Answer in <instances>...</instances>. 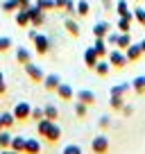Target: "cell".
Masks as SVG:
<instances>
[{
    "mask_svg": "<svg viewBox=\"0 0 145 154\" xmlns=\"http://www.w3.org/2000/svg\"><path fill=\"white\" fill-rule=\"evenodd\" d=\"M0 82H5V75H2V70H0Z\"/></svg>",
    "mask_w": 145,
    "mask_h": 154,
    "instance_id": "cell-48",
    "label": "cell"
},
{
    "mask_svg": "<svg viewBox=\"0 0 145 154\" xmlns=\"http://www.w3.org/2000/svg\"><path fill=\"white\" fill-rule=\"evenodd\" d=\"M93 72H95L97 77H106L109 72H111V63H109V59H100V61L95 63V68H93Z\"/></svg>",
    "mask_w": 145,
    "mask_h": 154,
    "instance_id": "cell-16",
    "label": "cell"
},
{
    "mask_svg": "<svg viewBox=\"0 0 145 154\" xmlns=\"http://www.w3.org/2000/svg\"><path fill=\"white\" fill-rule=\"evenodd\" d=\"M61 154H82V147H79L77 143H68L66 147H63Z\"/></svg>",
    "mask_w": 145,
    "mask_h": 154,
    "instance_id": "cell-37",
    "label": "cell"
},
{
    "mask_svg": "<svg viewBox=\"0 0 145 154\" xmlns=\"http://www.w3.org/2000/svg\"><path fill=\"white\" fill-rule=\"evenodd\" d=\"M32 118H34V120L45 118V116H43V106H32Z\"/></svg>",
    "mask_w": 145,
    "mask_h": 154,
    "instance_id": "cell-41",
    "label": "cell"
},
{
    "mask_svg": "<svg viewBox=\"0 0 145 154\" xmlns=\"http://www.w3.org/2000/svg\"><path fill=\"white\" fill-rule=\"evenodd\" d=\"M131 43V34L129 32H120V36H118V45L116 48H120V50H127V45Z\"/></svg>",
    "mask_w": 145,
    "mask_h": 154,
    "instance_id": "cell-31",
    "label": "cell"
},
{
    "mask_svg": "<svg viewBox=\"0 0 145 154\" xmlns=\"http://www.w3.org/2000/svg\"><path fill=\"white\" fill-rule=\"evenodd\" d=\"M14 57H16V63H20V66H25V63L32 61V52H29L27 48H16Z\"/></svg>",
    "mask_w": 145,
    "mask_h": 154,
    "instance_id": "cell-17",
    "label": "cell"
},
{
    "mask_svg": "<svg viewBox=\"0 0 145 154\" xmlns=\"http://www.w3.org/2000/svg\"><path fill=\"white\" fill-rule=\"evenodd\" d=\"M120 111H122V113H125V116H131V113H134V106H131V104H127V102H125Z\"/></svg>",
    "mask_w": 145,
    "mask_h": 154,
    "instance_id": "cell-42",
    "label": "cell"
},
{
    "mask_svg": "<svg viewBox=\"0 0 145 154\" xmlns=\"http://www.w3.org/2000/svg\"><path fill=\"white\" fill-rule=\"evenodd\" d=\"M131 14H134V20L138 25H145V7H134Z\"/></svg>",
    "mask_w": 145,
    "mask_h": 154,
    "instance_id": "cell-35",
    "label": "cell"
},
{
    "mask_svg": "<svg viewBox=\"0 0 145 154\" xmlns=\"http://www.w3.org/2000/svg\"><path fill=\"white\" fill-rule=\"evenodd\" d=\"M52 122H54V120H48V118H41V120H36V134H39V136H45Z\"/></svg>",
    "mask_w": 145,
    "mask_h": 154,
    "instance_id": "cell-24",
    "label": "cell"
},
{
    "mask_svg": "<svg viewBox=\"0 0 145 154\" xmlns=\"http://www.w3.org/2000/svg\"><path fill=\"white\" fill-rule=\"evenodd\" d=\"M29 41L34 43V50H36L39 57H45V54L50 52V48H52V41H50L45 34L36 32V29H29Z\"/></svg>",
    "mask_w": 145,
    "mask_h": 154,
    "instance_id": "cell-1",
    "label": "cell"
},
{
    "mask_svg": "<svg viewBox=\"0 0 145 154\" xmlns=\"http://www.w3.org/2000/svg\"><path fill=\"white\" fill-rule=\"evenodd\" d=\"M72 111H75L77 118H86L88 116V106L84 104V102H77V100H75V104H72Z\"/></svg>",
    "mask_w": 145,
    "mask_h": 154,
    "instance_id": "cell-27",
    "label": "cell"
},
{
    "mask_svg": "<svg viewBox=\"0 0 145 154\" xmlns=\"http://www.w3.org/2000/svg\"><path fill=\"white\" fill-rule=\"evenodd\" d=\"M63 27H66V32L70 34L72 38H77L79 34H82V29H79V23H77L75 18H72V16H68V18L63 20Z\"/></svg>",
    "mask_w": 145,
    "mask_h": 154,
    "instance_id": "cell-13",
    "label": "cell"
},
{
    "mask_svg": "<svg viewBox=\"0 0 145 154\" xmlns=\"http://www.w3.org/2000/svg\"><path fill=\"white\" fill-rule=\"evenodd\" d=\"M0 97H2V95H0Z\"/></svg>",
    "mask_w": 145,
    "mask_h": 154,
    "instance_id": "cell-53",
    "label": "cell"
},
{
    "mask_svg": "<svg viewBox=\"0 0 145 154\" xmlns=\"http://www.w3.org/2000/svg\"><path fill=\"white\" fill-rule=\"evenodd\" d=\"M11 154H23V152H14V149H11Z\"/></svg>",
    "mask_w": 145,
    "mask_h": 154,
    "instance_id": "cell-49",
    "label": "cell"
},
{
    "mask_svg": "<svg viewBox=\"0 0 145 154\" xmlns=\"http://www.w3.org/2000/svg\"><path fill=\"white\" fill-rule=\"evenodd\" d=\"M118 36H120V32H109V34H106V43H109V45H113V48H116V45H118Z\"/></svg>",
    "mask_w": 145,
    "mask_h": 154,
    "instance_id": "cell-39",
    "label": "cell"
},
{
    "mask_svg": "<svg viewBox=\"0 0 145 154\" xmlns=\"http://www.w3.org/2000/svg\"><path fill=\"white\" fill-rule=\"evenodd\" d=\"M25 72H27V77H29V79H32V82L34 84H43V70H41V68L39 66H36V63H32V61H29V63H25Z\"/></svg>",
    "mask_w": 145,
    "mask_h": 154,
    "instance_id": "cell-6",
    "label": "cell"
},
{
    "mask_svg": "<svg viewBox=\"0 0 145 154\" xmlns=\"http://www.w3.org/2000/svg\"><path fill=\"white\" fill-rule=\"evenodd\" d=\"M63 11H66L68 16H72V18H75V16H77V2H75V0H66Z\"/></svg>",
    "mask_w": 145,
    "mask_h": 154,
    "instance_id": "cell-36",
    "label": "cell"
},
{
    "mask_svg": "<svg viewBox=\"0 0 145 154\" xmlns=\"http://www.w3.org/2000/svg\"><path fill=\"white\" fill-rule=\"evenodd\" d=\"M43 116L48 118V120H57V118H59V109L54 104H45L43 106Z\"/></svg>",
    "mask_w": 145,
    "mask_h": 154,
    "instance_id": "cell-29",
    "label": "cell"
},
{
    "mask_svg": "<svg viewBox=\"0 0 145 154\" xmlns=\"http://www.w3.org/2000/svg\"><path fill=\"white\" fill-rule=\"evenodd\" d=\"M23 154H41V143L39 138H25V149Z\"/></svg>",
    "mask_w": 145,
    "mask_h": 154,
    "instance_id": "cell-18",
    "label": "cell"
},
{
    "mask_svg": "<svg viewBox=\"0 0 145 154\" xmlns=\"http://www.w3.org/2000/svg\"><path fill=\"white\" fill-rule=\"evenodd\" d=\"M93 50L97 52L100 59H106V54H109V43H106V38L95 36V41H93Z\"/></svg>",
    "mask_w": 145,
    "mask_h": 154,
    "instance_id": "cell-11",
    "label": "cell"
},
{
    "mask_svg": "<svg viewBox=\"0 0 145 154\" xmlns=\"http://www.w3.org/2000/svg\"><path fill=\"white\" fill-rule=\"evenodd\" d=\"M97 61H100V57H97V52L93 50V45L84 50V63H86V68H88V70H93Z\"/></svg>",
    "mask_w": 145,
    "mask_h": 154,
    "instance_id": "cell-14",
    "label": "cell"
},
{
    "mask_svg": "<svg viewBox=\"0 0 145 154\" xmlns=\"http://www.w3.org/2000/svg\"><path fill=\"white\" fill-rule=\"evenodd\" d=\"M111 149V143H109V136L106 134H100L91 140V152L93 154H109Z\"/></svg>",
    "mask_w": 145,
    "mask_h": 154,
    "instance_id": "cell-3",
    "label": "cell"
},
{
    "mask_svg": "<svg viewBox=\"0 0 145 154\" xmlns=\"http://www.w3.org/2000/svg\"><path fill=\"white\" fill-rule=\"evenodd\" d=\"M27 14H29V23H32V27H41V25L45 23V11L41 9L39 5H29Z\"/></svg>",
    "mask_w": 145,
    "mask_h": 154,
    "instance_id": "cell-5",
    "label": "cell"
},
{
    "mask_svg": "<svg viewBox=\"0 0 145 154\" xmlns=\"http://www.w3.org/2000/svg\"><path fill=\"white\" fill-rule=\"evenodd\" d=\"M122 104H125V95H118V93H111V97H109V106H111L113 111H120Z\"/></svg>",
    "mask_w": 145,
    "mask_h": 154,
    "instance_id": "cell-23",
    "label": "cell"
},
{
    "mask_svg": "<svg viewBox=\"0 0 145 154\" xmlns=\"http://www.w3.org/2000/svg\"><path fill=\"white\" fill-rule=\"evenodd\" d=\"M116 14L118 16H131V9L127 7V0H118L116 2Z\"/></svg>",
    "mask_w": 145,
    "mask_h": 154,
    "instance_id": "cell-32",
    "label": "cell"
},
{
    "mask_svg": "<svg viewBox=\"0 0 145 154\" xmlns=\"http://www.w3.org/2000/svg\"><path fill=\"white\" fill-rule=\"evenodd\" d=\"M43 138H45V143H50V145H54V143H59V140H61V127L57 125V120L50 125L48 134H45Z\"/></svg>",
    "mask_w": 145,
    "mask_h": 154,
    "instance_id": "cell-10",
    "label": "cell"
},
{
    "mask_svg": "<svg viewBox=\"0 0 145 154\" xmlns=\"http://www.w3.org/2000/svg\"><path fill=\"white\" fill-rule=\"evenodd\" d=\"M91 14V2L88 0H77V16H88Z\"/></svg>",
    "mask_w": 145,
    "mask_h": 154,
    "instance_id": "cell-28",
    "label": "cell"
},
{
    "mask_svg": "<svg viewBox=\"0 0 145 154\" xmlns=\"http://www.w3.org/2000/svg\"><path fill=\"white\" fill-rule=\"evenodd\" d=\"M129 91H131V82H125V84H120V86H111V88H109V95H111V93H118V95H127Z\"/></svg>",
    "mask_w": 145,
    "mask_h": 154,
    "instance_id": "cell-30",
    "label": "cell"
},
{
    "mask_svg": "<svg viewBox=\"0 0 145 154\" xmlns=\"http://www.w3.org/2000/svg\"><path fill=\"white\" fill-rule=\"evenodd\" d=\"M0 131H2V122H0Z\"/></svg>",
    "mask_w": 145,
    "mask_h": 154,
    "instance_id": "cell-52",
    "label": "cell"
},
{
    "mask_svg": "<svg viewBox=\"0 0 145 154\" xmlns=\"http://www.w3.org/2000/svg\"><path fill=\"white\" fill-rule=\"evenodd\" d=\"M11 145V134H9V129H2L0 131V149H7Z\"/></svg>",
    "mask_w": 145,
    "mask_h": 154,
    "instance_id": "cell-33",
    "label": "cell"
},
{
    "mask_svg": "<svg viewBox=\"0 0 145 154\" xmlns=\"http://www.w3.org/2000/svg\"><path fill=\"white\" fill-rule=\"evenodd\" d=\"M104 2H111V0H102V5H104Z\"/></svg>",
    "mask_w": 145,
    "mask_h": 154,
    "instance_id": "cell-50",
    "label": "cell"
},
{
    "mask_svg": "<svg viewBox=\"0 0 145 154\" xmlns=\"http://www.w3.org/2000/svg\"><path fill=\"white\" fill-rule=\"evenodd\" d=\"M109 32H111V25L106 23V20H97V23L93 25V36H100V38H104Z\"/></svg>",
    "mask_w": 145,
    "mask_h": 154,
    "instance_id": "cell-15",
    "label": "cell"
},
{
    "mask_svg": "<svg viewBox=\"0 0 145 154\" xmlns=\"http://www.w3.org/2000/svg\"><path fill=\"white\" fill-rule=\"evenodd\" d=\"M32 5V0H18V9H27Z\"/></svg>",
    "mask_w": 145,
    "mask_h": 154,
    "instance_id": "cell-44",
    "label": "cell"
},
{
    "mask_svg": "<svg viewBox=\"0 0 145 154\" xmlns=\"http://www.w3.org/2000/svg\"><path fill=\"white\" fill-rule=\"evenodd\" d=\"M0 9L5 11V14H14V11H18V0H5V2H0Z\"/></svg>",
    "mask_w": 145,
    "mask_h": 154,
    "instance_id": "cell-25",
    "label": "cell"
},
{
    "mask_svg": "<svg viewBox=\"0 0 145 154\" xmlns=\"http://www.w3.org/2000/svg\"><path fill=\"white\" fill-rule=\"evenodd\" d=\"M75 100H77V102H84L86 106H93L97 97H95V93H93L91 88H82V91L75 93Z\"/></svg>",
    "mask_w": 145,
    "mask_h": 154,
    "instance_id": "cell-8",
    "label": "cell"
},
{
    "mask_svg": "<svg viewBox=\"0 0 145 154\" xmlns=\"http://www.w3.org/2000/svg\"><path fill=\"white\" fill-rule=\"evenodd\" d=\"M125 54H127V61H129V63H136V61H140V59H143V50H140V45L134 43V41L127 45Z\"/></svg>",
    "mask_w": 145,
    "mask_h": 154,
    "instance_id": "cell-7",
    "label": "cell"
},
{
    "mask_svg": "<svg viewBox=\"0 0 145 154\" xmlns=\"http://www.w3.org/2000/svg\"><path fill=\"white\" fill-rule=\"evenodd\" d=\"M66 7V0H54V11H63Z\"/></svg>",
    "mask_w": 145,
    "mask_h": 154,
    "instance_id": "cell-43",
    "label": "cell"
},
{
    "mask_svg": "<svg viewBox=\"0 0 145 154\" xmlns=\"http://www.w3.org/2000/svg\"><path fill=\"white\" fill-rule=\"evenodd\" d=\"M34 5H39L43 11H52L54 9V0H36Z\"/></svg>",
    "mask_w": 145,
    "mask_h": 154,
    "instance_id": "cell-38",
    "label": "cell"
},
{
    "mask_svg": "<svg viewBox=\"0 0 145 154\" xmlns=\"http://www.w3.org/2000/svg\"><path fill=\"white\" fill-rule=\"evenodd\" d=\"M138 45H140V50H143V54H145V36H143V38L138 41Z\"/></svg>",
    "mask_w": 145,
    "mask_h": 154,
    "instance_id": "cell-46",
    "label": "cell"
},
{
    "mask_svg": "<svg viewBox=\"0 0 145 154\" xmlns=\"http://www.w3.org/2000/svg\"><path fill=\"white\" fill-rule=\"evenodd\" d=\"M11 45H14V41H11V36H0V54H5L11 50Z\"/></svg>",
    "mask_w": 145,
    "mask_h": 154,
    "instance_id": "cell-34",
    "label": "cell"
},
{
    "mask_svg": "<svg viewBox=\"0 0 145 154\" xmlns=\"http://www.w3.org/2000/svg\"><path fill=\"white\" fill-rule=\"evenodd\" d=\"M54 93H57L59 100H66V102H70V100H72V95H75V93H72V86H70V84H66V82L59 84Z\"/></svg>",
    "mask_w": 145,
    "mask_h": 154,
    "instance_id": "cell-12",
    "label": "cell"
},
{
    "mask_svg": "<svg viewBox=\"0 0 145 154\" xmlns=\"http://www.w3.org/2000/svg\"><path fill=\"white\" fill-rule=\"evenodd\" d=\"M14 118H16V122H27L29 118H32V106L27 104V102H18V104L14 106Z\"/></svg>",
    "mask_w": 145,
    "mask_h": 154,
    "instance_id": "cell-4",
    "label": "cell"
},
{
    "mask_svg": "<svg viewBox=\"0 0 145 154\" xmlns=\"http://www.w3.org/2000/svg\"><path fill=\"white\" fill-rule=\"evenodd\" d=\"M0 154H11V149L7 147V149H0Z\"/></svg>",
    "mask_w": 145,
    "mask_h": 154,
    "instance_id": "cell-47",
    "label": "cell"
},
{
    "mask_svg": "<svg viewBox=\"0 0 145 154\" xmlns=\"http://www.w3.org/2000/svg\"><path fill=\"white\" fill-rule=\"evenodd\" d=\"M143 27H145V25H143Z\"/></svg>",
    "mask_w": 145,
    "mask_h": 154,
    "instance_id": "cell-54",
    "label": "cell"
},
{
    "mask_svg": "<svg viewBox=\"0 0 145 154\" xmlns=\"http://www.w3.org/2000/svg\"><path fill=\"white\" fill-rule=\"evenodd\" d=\"M131 91L136 95H145V75H138L131 79Z\"/></svg>",
    "mask_w": 145,
    "mask_h": 154,
    "instance_id": "cell-20",
    "label": "cell"
},
{
    "mask_svg": "<svg viewBox=\"0 0 145 154\" xmlns=\"http://www.w3.org/2000/svg\"><path fill=\"white\" fill-rule=\"evenodd\" d=\"M134 2H143V0H134Z\"/></svg>",
    "mask_w": 145,
    "mask_h": 154,
    "instance_id": "cell-51",
    "label": "cell"
},
{
    "mask_svg": "<svg viewBox=\"0 0 145 154\" xmlns=\"http://www.w3.org/2000/svg\"><path fill=\"white\" fill-rule=\"evenodd\" d=\"M16 25H18V27H32L27 9H18V11H16Z\"/></svg>",
    "mask_w": 145,
    "mask_h": 154,
    "instance_id": "cell-21",
    "label": "cell"
},
{
    "mask_svg": "<svg viewBox=\"0 0 145 154\" xmlns=\"http://www.w3.org/2000/svg\"><path fill=\"white\" fill-rule=\"evenodd\" d=\"M9 149H14V152H23V149H25V136H11Z\"/></svg>",
    "mask_w": 145,
    "mask_h": 154,
    "instance_id": "cell-26",
    "label": "cell"
},
{
    "mask_svg": "<svg viewBox=\"0 0 145 154\" xmlns=\"http://www.w3.org/2000/svg\"><path fill=\"white\" fill-rule=\"evenodd\" d=\"M97 125H100V129H109V127H111V118H109V116H100Z\"/></svg>",
    "mask_w": 145,
    "mask_h": 154,
    "instance_id": "cell-40",
    "label": "cell"
},
{
    "mask_svg": "<svg viewBox=\"0 0 145 154\" xmlns=\"http://www.w3.org/2000/svg\"><path fill=\"white\" fill-rule=\"evenodd\" d=\"M0 122H2V129H11L16 125V118L11 111H5V113H0Z\"/></svg>",
    "mask_w": 145,
    "mask_h": 154,
    "instance_id": "cell-22",
    "label": "cell"
},
{
    "mask_svg": "<svg viewBox=\"0 0 145 154\" xmlns=\"http://www.w3.org/2000/svg\"><path fill=\"white\" fill-rule=\"evenodd\" d=\"M106 59H109V63H111V68L113 70H122V68L127 66V54H125V50H120V48H113V50H109V54H106Z\"/></svg>",
    "mask_w": 145,
    "mask_h": 154,
    "instance_id": "cell-2",
    "label": "cell"
},
{
    "mask_svg": "<svg viewBox=\"0 0 145 154\" xmlns=\"http://www.w3.org/2000/svg\"><path fill=\"white\" fill-rule=\"evenodd\" d=\"M131 23H134V14H131V16H118L116 29H118V32H129V29H131Z\"/></svg>",
    "mask_w": 145,
    "mask_h": 154,
    "instance_id": "cell-19",
    "label": "cell"
},
{
    "mask_svg": "<svg viewBox=\"0 0 145 154\" xmlns=\"http://www.w3.org/2000/svg\"><path fill=\"white\" fill-rule=\"evenodd\" d=\"M5 91H7V84H5V82H0V95H5Z\"/></svg>",
    "mask_w": 145,
    "mask_h": 154,
    "instance_id": "cell-45",
    "label": "cell"
},
{
    "mask_svg": "<svg viewBox=\"0 0 145 154\" xmlns=\"http://www.w3.org/2000/svg\"><path fill=\"white\" fill-rule=\"evenodd\" d=\"M59 84H61V77H59L57 72H50V75L43 77V88H45L48 93H54Z\"/></svg>",
    "mask_w": 145,
    "mask_h": 154,
    "instance_id": "cell-9",
    "label": "cell"
}]
</instances>
